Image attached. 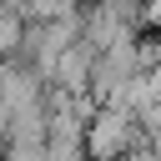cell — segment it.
Returning a JSON list of instances; mask_svg holds the SVG:
<instances>
[{
  "label": "cell",
  "mask_w": 161,
  "mask_h": 161,
  "mask_svg": "<svg viewBox=\"0 0 161 161\" xmlns=\"http://www.w3.org/2000/svg\"><path fill=\"white\" fill-rule=\"evenodd\" d=\"M146 136H141L131 106H96V116L86 121V161H121Z\"/></svg>",
  "instance_id": "6da1fadb"
}]
</instances>
